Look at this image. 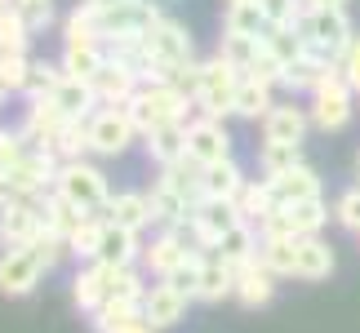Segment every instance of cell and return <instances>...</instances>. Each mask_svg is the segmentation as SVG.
Wrapping results in <instances>:
<instances>
[{
    "label": "cell",
    "mask_w": 360,
    "mask_h": 333,
    "mask_svg": "<svg viewBox=\"0 0 360 333\" xmlns=\"http://www.w3.org/2000/svg\"><path fill=\"white\" fill-rule=\"evenodd\" d=\"M5 103H9V89H5V85H0V107H5Z\"/></svg>",
    "instance_id": "57"
},
{
    "label": "cell",
    "mask_w": 360,
    "mask_h": 333,
    "mask_svg": "<svg viewBox=\"0 0 360 333\" xmlns=\"http://www.w3.org/2000/svg\"><path fill=\"white\" fill-rule=\"evenodd\" d=\"M307 9H347V0H302Z\"/></svg>",
    "instance_id": "54"
},
{
    "label": "cell",
    "mask_w": 360,
    "mask_h": 333,
    "mask_svg": "<svg viewBox=\"0 0 360 333\" xmlns=\"http://www.w3.org/2000/svg\"><path fill=\"white\" fill-rule=\"evenodd\" d=\"M334 222L360 235V183H356V187H347V191H342V196L334 200Z\"/></svg>",
    "instance_id": "49"
},
{
    "label": "cell",
    "mask_w": 360,
    "mask_h": 333,
    "mask_svg": "<svg viewBox=\"0 0 360 333\" xmlns=\"http://www.w3.org/2000/svg\"><path fill=\"white\" fill-rule=\"evenodd\" d=\"M258 244H262L258 227H254V222H240L236 231H227L223 240L214 244V254L223 258L227 267H245V262H254V258H258Z\"/></svg>",
    "instance_id": "27"
},
{
    "label": "cell",
    "mask_w": 360,
    "mask_h": 333,
    "mask_svg": "<svg viewBox=\"0 0 360 333\" xmlns=\"http://www.w3.org/2000/svg\"><path fill=\"white\" fill-rule=\"evenodd\" d=\"M40 231L36 200H13L0 209V249H27Z\"/></svg>",
    "instance_id": "16"
},
{
    "label": "cell",
    "mask_w": 360,
    "mask_h": 333,
    "mask_svg": "<svg viewBox=\"0 0 360 333\" xmlns=\"http://www.w3.org/2000/svg\"><path fill=\"white\" fill-rule=\"evenodd\" d=\"M120 333H160V329H151V325L143 320V315H138V320H129V325H124Z\"/></svg>",
    "instance_id": "55"
},
{
    "label": "cell",
    "mask_w": 360,
    "mask_h": 333,
    "mask_svg": "<svg viewBox=\"0 0 360 333\" xmlns=\"http://www.w3.org/2000/svg\"><path fill=\"white\" fill-rule=\"evenodd\" d=\"M103 227H107V218H103V214H89L85 222H80V227L67 235V249H72V258H80V262H94V258H98Z\"/></svg>",
    "instance_id": "37"
},
{
    "label": "cell",
    "mask_w": 360,
    "mask_h": 333,
    "mask_svg": "<svg viewBox=\"0 0 360 333\" xmlns=\"http://www.w3.org/2000/svg\"><path fill=\"white\" fill-rule=\"evenodd\" d=\"M294 275L298 280H325V275H334V249H329L321 235H302Z\"/></svg>",
    "instance_id": "28"
},
{
    "label": "cell",
    "mask_w": 360,
    "mask_h": 333,
    "mask_svg": "<svg viewBox=\"0 0 360 333\" xmlns=\"http://www.w3.org/2000/svg\"><path fill=\"white\" fill-rule=\"evenodd\" d=\"M338 72L347 76V85H352V89L360 93V36H352V45H347V53H342Z\"/></svg>",
    "instance_id": "52"
},
{
    "label": "cell",
    "mask_w": 360,
    "mask_h": 333,
    "mask_svg": "<svg viewBox=\"0 0 360 333\" xmlns=\"http://www.w3.org/2000/svg\"><path fill=\"white\" fill-rule=\"evenodd\" d=\"M13 200H22V196L13 191V183H9V178L0 174V209H5V204H13Z\"/></svg>",
    "instance_id": "53"
},
{
    "label": "cell",
    "mask_w": 360,
    "mask_h": 333,
    "mask_svg": "<svg viewBox=\"0 0 360 333\" xmlns=\"http://www.w3.org/2000/svg\"><path fill=\"white\" fill-rule=\"evenodd\" d=\"M258 258H262V267H267L271 275H294V267H298V240H294V235H262Z\"/></svg>",
    "instance_id": "31"
},
{
    "label": "cell",
    "mask_w": 360,
    "mask_h": 333,
    "mask_svg": "<svg viewBox=\"0 0 360 333\" xmlns=\"http://www.w3.org/2000/svg\"><path fill=\"white\" fill-rule=\"evenodd\" d=\"M223 32H227V36H262V32H267V13H262V0H227Z\"/></svg>",
    "instance_id": "29"
},
{
    "label": "cell",
    "mask_w": 360,
    "mask_h": 333,
    "mask_svg": "<svg viewBox=\"0 0 360 333\" xmlns=\"http://www.w3.org/2000/svg\"><path fill=\"white\" fill-rule=\"evenodd\" d=\"M240 209L236 200H200L196 209H191V227H196V240H200V254H214V244L223 240L227 231L240 227Z\"/></svg>",
    "instance_id": "8"
},
{
    "label": "cell",
    "mask_w": 360,
    "mask_h": 333,
    "mask_svg": "<svg viewBox=\"0 0 360 333\" xmlns=\"http://www.w3.org/2000/svg\"><path fill=\"white\" fill-rule=\"evenodd\" d=\"M285 209H289V218H294V231L298 235H321L325 222L334 218V214H329V204H325V196L321 200H302V204H285Z\"/></svg>",
    "instance_id": "41"
},
{
    "label": "cell",
    "mask_w": 360,
    "mask_h": 333,
    "mask_svg": "<svg viewBox=\"0 0 360 333\" xmlns=\"http://www.w3.org/2000/svg\"><path fill=\"white\" fill-rule=\"evenodd\" d=\"M262 45H267V53H271L281 67L307 58V45H302L298 27H267V32H262Z\"/></svg>",
    "instance_id": "35"
},
{
    "label": "cell",
    "mask_w": 360,
    "mask_h": 333,
    "mask_svg": "<svg viewBox=\"0 0 360 333\" xmlns=\"http://www.w3.org/2000/svg\"><path fill=\"white\" fill-rule=\"evenodd\" d=\"M329 72L325 63H316V58H298V63H289L285 67V76H281V85L289 93H311L316 85H321V76Z\"/></svg>",
    "instance_id": "42"
},
{
    "label": "cell",
    "mask_w": 360,
    "mask_h": 333,
    "mask_svg": "<svg viewBox=\"0 0 360 333\" xmlns=\"http://www.w3.org/2000/svg\"><path fill=\"white\" fill-rule=\"evenodd\" d=\"M356 183H360V151H356Z\"/></svg>",
    "instance_id": "59"
},
{
    "label": "cell",
    "mask_w": 360,
    "mask_h": 333,
    "mask_svg": "<svg viewBox=\"0 0 360 333\" xmlns=\"http://www.w3.org/2000/svg\"><path fill=\"white\" fill-rule=\"evenodd\" d=\"M63 67L58 63H45V58H40V63H32V72H27V89H22V98L27 103H32V98H53V89H58L63 85Z\"/></svg>",
    "instance_id": "40"
},
{
    "label": "cell",
    "mask_w": 360,
    "mask_h": 333,
    "mask_svg": "<svg viewBox=\"0 0 360 333\" xmlns=\"http://www.w3.org/2000/svg\"><path fill=\"white\" fill-rule=\"evenodd\" d=\"M63 40H103V32H98V13H94L85 0L63 18Z\"/></svg>",
    "instance_id": "43"
},
{
    "label": "cell",
    "mask_w": 360,
    "mask_h": 333,
    "mask_svg": "<svg viewBox=\"0 0 360 333\" xmlns=\"http://www.w3.org/2000/svg\"><path fill=\"white\" fill-rule=\"evenodd\" d=\"M276 191V204H302V200H321V174L311 164H298L281 178H267Z\"/></svg>",
    "instance_id": "21"
},
{
    "label": "cell",
    "mask_w": 360,
    "mask_h": 333,
    "mask_svg": "<svg viewBox=\"0 0 360 333\" xmlns=\"http://www.w3.org/2000/svg\"><path fill=\"white\" fill-rule=\"evenodd\" d=\"M134 138H138V129H134L124 107H98L89 116V151L94 156H120V151H129Z\"/></svg>",
    "instance_id": "7"
},
{
    "label": "cell",
    "mask_w": 360,
    "mask_h": 333,
    "mask_svg": "<svg viewBox=\"0 0 360 333\" xmlns=\"http://www.w3.org/2000/svg\"><path fill=\"white\" fill-rule=\"evenodd\" d=\"M143 49H147V76H143V85H151V80H178L191 63H196V58H191L187 27L174 22L169 13H160V18L143 32Z\"/></svg>",
    "instance_id": "1"
},
{
    "label": "cell",
    "mask_w": 360,
    "mask_h": 333,
    "mask_svg": "<svg viewBox=\"0 0 360 333\" xmlns=\"http://www.w3.org/2000/svg\"><path fill=\"white\" fill-rule=\"evenodd\" d=\"M138 315H143V302H129V298H107L98 311L89 315V325H94V333H120L129 320H138Z\"/></svg>",
    "instance_id": "33"
},
{
    "label": "cell",
    "mask_w": 360,
    "mask_h": 333,
    "mask_svg": "<svg viewBox=\"0 0 360 333\" xmlns=\"http://www.w3.org/2000/svg\"><path fill=\"white\" fill-rule=\"evenodd\" d=\"M231 294H236V267H227L218 254H205L196 302H223V298H231Z\"/></svg>",
    "instance_id": "24"
},
{
    "label": "cell",
    "mask_w": 360,
    "mask_h": 333,
    "mask_svg": "<svg viewBox=\"0 0 360 333\" xmlns=\"http://www.w3.org/2000/svg\"><path fill=\"white\" fill-rule=\"evenodd\" d=\"M36 209H40V227H49V231H58V235H72L80 222L89 218L85 209H76L67 196H58V191H45V196L36 200Z\"/></svg>",
    "instance_id": "26"
},
{
    "label": "cell",
    "mask_w": 360,
    "mask_h": 333,
    "mask_svg": "<svg viewBox=\"0 0 360 333\" xmlns=\"http://www.w3.org/2000/svg\"><path fill=\"white\" fill-rule=\"evenodd\" d=\"M143 147H147V156L160 164H178L187 156V120H174V124H160V129H151L143 138Z\"/></svg>",
    "instance_id": "22"
},
{
    "label": "cell",
    "mask_w": 360,
    "mask_h": 333,
    "mask_svg": "<svg viewBox=\"0 0 360 333\" xmlns=\"http://www.w3.org/2000/svg\"><path fill=\"white\" fill-rule=\"evenodd\" d=\"M245 183H249V178H245V169H240L236 160H218V164H205V174H200L205 200H236Z\"/></svg>",
    "instance_id": "25"
},
{
    "label": "cell",
    "mask_w": 360,
    "mask_h": 333,
    "mask_svg": "<svg viewBox=\"0 0 360 333\" xmlns=\"http://www.w3.org/2000/svg\"><path fill=\"white\" fill-rule=\"evenodd\" d=\"M53 107H58L67 120H89L103 103H98V93H94L89 80H72V76H63V85L53 89Z\"/></svg>",
    "instance_id": "23"
},
{
    "label": "cell",
    "mask_w": 360,
    "mask_h": 333,
    "mask_svg": "<svg viewBox=\"0 0 360 333\" xmlns=\"http://www.w3.org/2000/svg\"><path fill=\"white\" fill-rule=\"evenodd\" d=\"M236 89H240V72L223 58V53H214V58L200 63V72H196L191 103H196L200 116L227 120V116H236Z\"/></svg>",
    "instance_id": "4"
},
{
    "label": "cell",
    "mask_w": 360,
    "mask_h": 333,
    "mask_svg": "<svg viewBox=\"0 0 360 333\" xmlns=\"http://www.w3.org/2000/svg\"><path fill=\"white\" fill-rule=\"evenodd\" d=\"M191 254H200V249H191V244H187L178 231L165 227V231H160L151 244H143V262H138V267H143L147 275H156V280H165V275L178 271V267H183V262H187Z\"/></svg>",
    "instance_id": "12"
},
{
    "label": "cell",
    "mask_w": 360,
    "mask_h": 333,
    "mask_svg": "<svg viewBox=\"0 0 360 333\" xmlns=\"http://www.w3.org/2000/svg\"><path fill=\"white\" fill-rule=\"evenodd\" d=\"M103 63H107V45H103V40H63L58 67L72 80H94Z\"/></svg>",
    "instance_id": "19"
},
{
    "label": "cell",
    "mask_w": 360,
    "mask_h": 333,
    "mask_svg": "<svg viewBox=\"0 0 360 333\" xmlns=\"http://www.w3.org/2000/svg\"><path fill=\"white\" fill-rule=\"evenodd\" d=\"M89 85H94V93H98V103H103V107H124L138 89H143V80H138L134 67H124V63H116V58H107Z\"/></svg>",
    "instance_id": "14"
},
{
    "label": "cell",
    "mask_w": 360,
    "mask_h": 333,
    "mask_svg": "<svg viewBox=\"0 0 360 333\" xmlns=\"http://www.w3.org/2000/svg\"><path fill=\"white\" fill-rule=\"evenodd\" d=\"M13 9L32 22V32H45L53 22V0H13Z\"/></svg>",
    "instance_id": "51"
},
{
    "label": "cell",
    "mask_w": 360,
    "mask_h": 333,
    "mask_svg": "<svg viewBox=\"0 0 360 333\" xmlns=\"http://www.w3.org/2000/svg\"><path fill=\"white\" fill-rule=\"evenodd\" d=\"M5 9H13V0H0V13H5Z\"/></svg>",
    "instance_id": "58"
},
{
    "label": "cell",
    "mask_w": 360,
    "mask_h": 333,
    "mask_svg": "<svg viewBox=\"0 0 360 333\" xmlns=\"http://www.w3.org/2000/svg\"><path fill=\"white\" fill-rule=\"evenodd\" d=\"M89 151V120H67L63 143H58V160H85Z\"/></svg>",
    "instance_id": "45"
},
{
    "label": "cell",
    "mask_w": 360,
    "mask_h": 333,
    "mask_svg": "<svg viewBox=\"0 0 360 333\" xmlns=\"http://www.w3.org/2000/svg\"><path fill=\"white\" fill-rule=\"evenodd\" d=\"M187 156L200 160V164H218V160H231V133L223 120L214 116H196L187 120Z\"/></svg>",
    "instance_id": "11"
},
{
    "label": "cell",
    "mask_w": 360,
    "mask_h": 333,
    "mask_svg": "<svg viewBox=\"0 0 360 333\" xmlns=\"http://www.w3.org/2000/svg\"><path fill=\"white\" fill-rule=\"evenodd\" d=\"M200 262H205V254H191V258H187L178 271L165 275V280H169L174 289H183V294H187L191 302H196V289H200Z\"/></svg>",
    "instance_id": "50"
},
{
    "label": "cell",
    "mask_w": 360,
    "mask_h": 333,
    "mask_svg": "<svg viewBox=\"0 0 360 333\" xmlns=\"http://www.w3.org/2000/svg\"><path fill=\"white\" fill-rule=\"evenodd\" d=\"M262 13H267V27H298L307 5L302 0H262Z\"/></svg>",
    "instance_id": "48"
},
{
    "label": "cell",
    "mask_w": 360,
    "mask_h": 333,
    "mask_svg": "<svg viewBox=\"0 0 360 333\" xmlns=\"http://www.w3.org/2000/svg\"><path fill=\"white\" fill-rule=\"evenodd\" d=\"M85 5H89L94 13H107V9H116V5H120V0H85Z\"/></svg>",
    "instance_id": "56"
},
{
    "label": "cell",
    "mask_w": 360,
    "mask_h": 333,
    "mask_svg": "<svg viewBox=\"0 0 360 333\" xmlns=\"http://www.w3.org/2000/svg\"><path fill=\"white\" fill-rule=\"evenodd\" d=\"M298 36H302V45H307V58L325 63V67H338L356 32L347 22V9H307L298 18Z\"/></svg>",
    "instance_id": "3"
},
{
    "label": "cell",
    "mask_w": 360,
    "mask_h": 333,
    "mask_svg": "<svg viewBox=\"0 0 360 333\" xmlns=\"http://www.w3.org/2000/svg\"><path fill=\"white\" fill-rule=\"evenodd\" d=\"M236 209H240V218L245 222H254V227H262V218H267L271 209H276V191H271V183L267 178H249V183L240 187V196H236Z\"/></svg>",
    "instance_id": "32"
},
{
    "label": "cell",
    "mask_w": 360,
    "mask_h": 333,
    "mask_svg": "<svg viewBox=\"0 0 360 333\" xmlns=\"http://www.w3.org/2000/svg\"><path fill=\"white\" fill-rule=\"evenodd\" d=\"M27 72H32V58H27V53H0V85L9 93L27 89Z\"/></svg>",
    "instance_id": "47"
},
{
    "label": "cell",
    "mask_w": 360,
    "mask_h": 333,
    "mask_svg": "<svg viewBox=\"0 0 360 333\" xmlns=\"http://www.w3.org/2000/svg\"><path fill=\"white\" fill-rule=\"evenodd\" d=\"M218 53H223V58L245 76L249 67L258 63V53H262V36H227V32H223V45H218Z\"/></svg>",
    "instance_id": "39"
},
{
    "label": "cell",
    "mask_w": 360,
    "mask_h": 333,
    "mask_svg": "<svg viewBox=\"0 0 360 333\" xmlns=\"http://www.w3.org/2000/svg\"><path fill=\"white\" fill-rule=\"evenodd\" d=\"M27 249H32V254H36L40 262H45V271H53V267H58V262H63L67 254H72V249H67V235L49 231V227H40V231H36V240L27 244Z\"/></svg>",
    "instance_id": "44"
},
{
    "label": "cell",
    "mask_w": 360,
    "mask_h": 333,
    "mask_svg": "<svg viewBox=\"0 0 360 333\" xmlns=\"http://www.w3.org/2000/svg\"><path fill=\"white\" fill-rule=\"evenodd\" d=\"M45 275V262H40L32 249H0V294L5 298H27Z\"/></svg>",
    "instance_id": "9"
},
{
    "label": "cell",
    "mask_w": 360,
    "mask_h": 333,
    "mask_svg": "<svg viewBox=\"0 0 360 333\" xmlns=\"http://www.w3.org/2000/svg\"><path fill=\"white\" fill-rule=\"evenodd\" d=\"M187 294L183 289H174L169 280H156L147 289V298H143V320L151 325V329H174L178 320L187 315Z\"/></svg>",
    "instance_id": "13"
},
{
    "label": "cell",
    "mask_w": 360,
    "mask_h": 333,
    "mask_svg": "<svg viewBox=\"0 0 360 333\" xmlns=\"http://www.w3.org/2000/svg\"><path fill=\"white\" fill-rule=\"evenodd\" d=\"M32 36H36L32 22H27L18 9H5V13H0V53H27Z\"/></svg>",
    "instance_id": "38"
},
{
    "label": "cell",
    "mask_w": 360,
    "mask_h": 333,
    "mask_svg": "<svg viewBox=\"0 0 360 333\" xmlns=\"http://www.w3.org/2000/svg\"><path fill=\"white\" fill-rule=\"evenodd\" d=\"M311 129V111L294 107V103H276L267 116H262V143H298Z\"/></svg>",
    "instance_id": "15"
},
{
    "label": "cell",
    "mask_w": 360,
    "mask_h": 333,
    "mask_svg": "<svg viewBox=\"0 0 360 333\" xmlns=\"http://www.w3.org/2000/svg\"><path fill=\"white\" fill-rule=\"evenodd\" d=\"M147 200H151V227H174V222H183V218H191V209H187V200L178 196V191L169 187V183H151V191H147Z\"/></svg>",
    "instance_id": "30"
},
{
    "label": "cell",
    "mask_w": 360,
    "mask_h": 333,
    "mask_svg": "<svg viewBox=\"0 0 360 333\" xmlns=\"http://www.w3.org/2000/svg\"><path fill=\"white\" fill-rule=\"evenodd\" d=\"M191 107H196V103H191V93L183 85H174V80H151V85H143L129 103H124V111H129L138 138H147L151 129H160V124L187 120Z\"/></svg>",
    "instance_id": "2"
},
{
    "label": "cell",
    "mask_w": 360,
    "mask_h": 333,
    "mask_svg": "<svg viewBox=\"0 0 360 333\" xmlns=\"http://www.w3.org/2000/svg\"><path fill=\"white\" fill-rule=\"evenodd\" d=\"M103 218L112 222V227H124V231L143 235L151 227V200H147V191H116V196L107 200Z\"/></svg>",
    "instance_id": "18"
},
{
    "label": "cell",
    "mask_w": 360,
    "mask_h": 333,
    "mask_svg": "<svg viewBox=\"0 0 360 333\" xmlns=\"http://www.w3.org/2000/svg\"><path fill=\"white\" fill-rule=\"evenodd\" d=\"M94 262H112V267H138L143 262V240L138 231H124V227H103V240H98V258Z\"/></svg>",
    "instance_id": "20"
},
{
    "label": "cell",
    "mask_w": 360,
    "mask_h": 333,
    "mask_svg": "<svg viewBox=\"0 0 360 333\" xmlns=\"http://www.w3.org/2000/svg\"><path fill=\"white\" fill-rule=\"evenodd\" d=\"M27 151H32V143H27L22 129H0V174L9 178L27 160Z\"/></svg>",
    "instance_id": "46"
},
{
    "label": "cell",
    "mask_w": 360,
    "mask_h": 333,
    "mask_svg": "<svg viewBox=\"0 0 360 333\" xmlns=\"http://www.w3.org/2000/svg\"><path fill=\"white\" fill-rule=\"evenodd\" d=\"M53 191L67 196L76 209H85V214H103L107 200H112L107 174L98 169V164H89V160H63L58 178H53Z\"/></svg>",
    "instance_id": "6"
},
{
    "label": "cell",
    "mask_w": 360,
    "mask_h": 333,
    "mask_svg": "<svg viewBox=\"0 0 360 333\" xmlns=\"http://www.w3.org/2000/svg\"><path fill=\"white\" fill-rule=\"evenodd\" d=\"M271 107H276L271 85H262V80H254V76H240V89H236V116H240V120H262Z\"/></svg>",
    "instance_id": "34"
},
{
    "label": "cell",
    "mask_w": 360,
    "mask_h": 333,
    "mask_svg": "<svg viewBox=\"0 0 360 333\" xmlns=\"http://www.w3.org/2000/svg\"><path fill=\"white\" fill-rule=\"evenodd\" d=\"M258 164H262V178H281L302 164V147L298 143H262Z\"/></svg>",
    "instance_id": "36"
},
{
    "label": "cell",
    "mask_w": 360,
    "mask_h": 333,
    "mask_svg": "<svg viewBox=\"0 0 360 333\" xmlns=\"http://www.w3.org/2000/svg\"><path fill=\"white\" fill-rule=\"evenodd\" d=\"M311 124L321 133H338L347 129L352 111H356V89L347 85V76L338 72V67H329V72L321 76V85L311 89Z\"/></svg>",
    "instance_id": "5"
},
{
    "label": "cell",
    "mask_w": 360,
    "mask_h": 333,
    "mask_svg": "<svg viewBox=\"0 0 360 333\" xmlns=\"http://www.w3.org/2000/svg\"><path fill=\"white\" fill-rule=\"evenodd\" d=\"M18 129L27 133V143H32V147L58 151L63 129H67V116L53 107V98H32V103L22 107V124H18Z\"/></svg>",
    "instance_id": "10"
},
{
    "label": "cell",
    "mask_w": 360,
    "mask_h": 333,
    "mask_svg": "<svg viewBox=\"0 0 360 333\" xmlns=\"http://www.w3.org/2000/svg\"><path fill=\"white\" fill-rule=\"evenodd\" d=\"M276 280H281V275H271L267 267H262V258H254V262H245V267H236V298L240 307H267V302L276 298Z\"/></svg>",
    "instance_id": "17"
}]
</instances>
